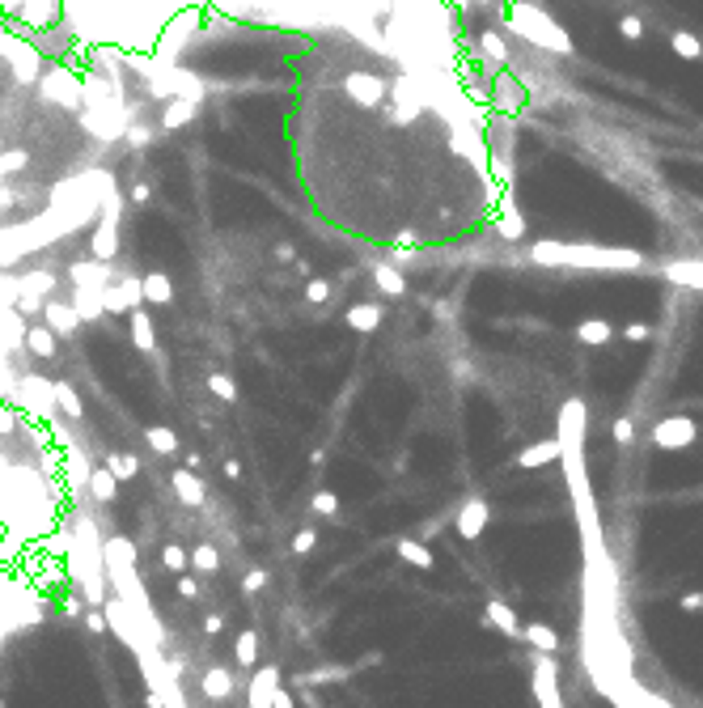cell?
<instances>
[{"label": "cell", "instance_id": "obj_1", "mask_svg": "<svg viewBox=\"0 0 703 708\" xmlns=\"http://www.w3.org/2000/svg\"><path fill=\"white\" fill-rule=\"evenodd\" d=\"M534 259H538V264H580V267H635V264H640V255H635V250L555 247V242H538Z\"/></svg>", "mask_w": 703, "mask_h": 708}, {"label": "cell", "instance_id": "obj_2", "mask_svg": "<svg viewBox=\"0 0 703 708\" xmlns=\"http://www.w3.org/2000/svg\"><path fill=\"white\" fill-rule=\"evenodd\" d=\"M504 22H509L517 34H525V39H534L538 47H547V51H572V39H568V30H560L551 22V14H542V9H513V14H504Z\"/></svg>", "mask_w": 703, "mask_h": 708}, {"label": "cell", "instance_id": "obj_3", "mask_svg": "<svg viewBox=\"0 0 703 708\" xmlns=\"http://www.w3.org/2000/svg\"><path fill=\"white\" fill-rule=\"evenodd\" d=\"M652 442L661 450H687V445L699 442V424L690 416H665L652 424Z\"/></svg>", "mask_w": 703, "mask_h": 708}, {"label": "cell", "instance_id": "obj_4", "mask_svg": "<svg viewBox=\"0 0 703 708\" xmlns=\"http://www.w3.org/2000/svg\"><path fill=\"white\" fill-rule=\"evenodd\" d=\"M487 522H492V505H487V500H483V497L467 500V505L458 509V535H462V539H467V543H475V539H479L483 530H487Z\"/></svg>", "mask_w": 703, "mask_h": 708}, {"label": "cell", "instance_id": "obj_5", "mask_svg": "<svg viewBox=\"0 0 703 708\" xmlns=\"http://www.w3.org/2000/svg\"><path fill=\"white\" fill-rule=\"evenodd\" d=\"M344 89L356 98L360 107H382V98H386V81H377L369 72H352L344 81Z\"/></svg>", "mask_w": 703, "mask_h": 708}, {"label": "cell", "instance_id": "obj_6", "mask_svg": "<svg viewBox=\"0 0 703 708\" xmlns=\"http://www.w3.org/2000/svg\"><path fill=\"white\" fill-rule=\"evenodd\" d=\"M534 692H538V704H547V708L560 704V695H555V662L547 653L534 657Z\"/></svg>", "mask_w": 703, "mask_h": 708}, {"label": "cell", "instance_id": "obj_7", "mask_svg": "<svg viewBox=\"0 0 703 708\" xmlns=\"http://www.w3.org/2000/svg\"><path fill=\"white\" fill-rule=\"evenodd\" d=\"M560 454H564V445H560V437H551V442L525 445L522 454H517V462H522L525 471H534V467H547V462H555Z\"/></svg>", "mask_w": 703, "mask_h": 708}, {"label": "cell", "instance_id": "obj_8", "mask_svg": "<svg viewBox=\"0 0 703 708\" xmlns=\"http://www.w3.org/2000/svg\"><path fill=\"white\" fill-rule=\"evenodd\" d=\"M382 319H386V314H382V306H373V302H365V306H352L344 314V322L352 327V331H360V335L377 331V327H382Z\"/></svg>", "mask_w": 703, "mask_h": 708}, {"label": "cell", "instance_id": "obj_9", "mask_svg": "<svg viewBox=\"0 0 703 708\" xmlns=\"http://www.w3.org/2000/svg\"><path fill=\"white\" fill-rule=\"evenodd\" d=\"M487 624L496 628V632H504V637H522V620H517L513 607H509V602H500V598L487 602Z\"/></svg>", "mask_w": 703, "mask_h": 708}, {"label": "cell", "instance_id": "obj_10", "mask_svg": "<svg viewBox=\"0 0 703 708\" xmlns=\"http://www.w3.org/2000/svg\"><path fill=\"white\" fill-rule=\"evenodd\" d=\"M577 340L589 348H602L615 340V327H610L606 319H585V322H577Z\"/></svg>", "mask_w": 703, "mask_h": 708}, {"label": "cell", "instance_id": "obj_11", "mask_svg": "<svg viewBox=\"0 0 703 708\" xmlns=\"http://www.w3.org/2000/svg\"><path fill=\"white\" fill-rule=\"evenodd\" d=\"M479 56L487 60V69L509 64V47H504V39H500L496 30H483V34H479Z\"/></svg>", "mask_w": 703, "mask_h": 708}, {"label": "cell", "instance_id": "obj_12", "mask_svg": "<svg viewBox=\"0 0 703 708\" xmlns=\"http://www.w3.org/2000/svg\"><path fill=\"white\" fill-rule=\"evenodd\" d=\"M373 280H377V289L386 293V297H402L407 293V276L394 264H377L373 267Z\"/></svg>", "mask_w": 703, "mask_h": 708}, {"label": "cell", "instance_id": "obj_13", "mask_svg": "<svg viewBox=\"0 0 703 708\" xmlns=\"http://www.w3.org/2000/svg\"><path fill=\"white\" fill-rule=\"evenodd\" d=\"M394 552H399L412 569H432V564H437V555L428 552L420 539H399V543H394Z\"/></svg>", "mask_w": 703, "mask_h": 708}, {"label": "cell", "instance_id": "obj_14", "mask_svg": "<svg viewBox=\"0 0 703 708\" xmlns=\"http://www.w3.org/2000/svg\"><path fill=\"white\" fill-rule=\"evenodd\" d=\"M496 234H500V238H509V242L525 238V221L517 217V209H513V204H504V209L496 212Z\"/></svg>", "mask_w": 703, "mask_h": 708}, {"label": "cell", "instance_id": "obj_15", "mask_svg": "<svg viewBox=\"0 0 703 708\" xmlns=\"http://www.w3.org/2000/svg\"><path fill=\"white\" fill-rule=\"evenodd\" d=\"M522 637L530 640L534 649H542V653H555V649H560V637H555V632H551L547 624H525V628H522Z\"/></svg>", "mask_w": 703, "mask_h": 708}, {"label": "cell", "instance_id": "obj_16", "mask_svg": "<svg viewBox=\"0 0 703 708\" xmlns=\"http://www.w3.org/2000/svg\"><path fill=\"white\" fill-rule=\"evenodd\" d=\"M670 47H674L678 60H699L703 56V42L695 39V34H687V30H678L674 39H670Z\"/></svg>", "mask_w": 703, "mask_h": 708}, {"label": "cell", "instance_id": "obj_17", "mask_svg": "<svg viewBox=\"0 0 703 708\" xmlns=\"http://www.w3.org/2000/svg\"><path fill=\"white\" fill-rule=\"evenodd\" d=\"M314 514H322V517L339 514V492H335V488H318L314 492Z\"/></svg>", "mask_w": 703, "mask_h": 708}, {"label": "cell", "instance_id": "obj_18", "mask_svg": "<svg viewBox=\"0 0 703 708\" xmlns=\"http://www.w3.org/2000/svg\"><path fill=\"white\" fill-rule=\"evenodd\" d=\"M619 34H623L627 42H640V39H644V22H640L635 14H623V17H619Z\"/></svg>", "mask_w": 703, "mask_h": 708}, {"label": "cell", "instance_id": "obj_19", "mask_svg": "<svg viewBox=\"0 0 703 708\" xmlns=\"http://www.w3.org/2000/svg\"><path fill=\"white\" fill-rule=\"evenodd\" d=\"M331 293H335V284L331 280H310V284H305V297H310V302H331Z\"/></svg>", "mask_w": 703, "mask_h": 708}, {"label": "cell", "instance_id": "obj_20", "mask_svg": "<svg viewBox=\"0 0 703 708\" xmlns=\"http://www.w3.org/2000/svg\"><path fill=\"white\" fill-rule=\"evenodd\" d=\"M610 437H615V442L619 445H635V424L627 416L623 420H615V429H610Z\"/></svg>", "mask_w": 703, "mask_h": 708}, {"label": "cell", "instance_id": "obj_21", "mask_svg": "<svg viewBox=\"0 0 703 708\" xmlns=\"http://www.w3.org/2000/svg\"><path fill=\"white\" fill-rule=\"evenodd\" d=\"M314 543H318V530H314V526H305L301 535L292 539V552H297V555H310V552H314Z\"/></svg>", "mask_w": 703, "mask_h": 708}, {"label": "cell", "instance_id": "obj_22", "mask_svg": "<svg viewBox=\"0 0 703 708\" xmlns=\"http://www.w3.org/2000/svg\"><path fill=\"white\" fill-rule=\"evenodd\" d=\"M648 335H652L648 322H627V327H623V340H627V344H644Z\"/></svg>", "mask_w": 703, "mask_h": 708}, {"label": "cell", "instance_id": "obj_23", "mask_svg": "<svg viewBox=\"0 0 703 708\" xmlns=\"http://www.w3.org/2000/svg\"><path fill=\"white\" fill-rule=\"evenodd\" d=\"M254 653H259V640H254V632H246V637L237 640V657H242V662H254Z\"/></svg>", "mask_w": 703, "mask_h": 708}, {"label": "cell", "instance_id": "obj_24", "mask_svg": "<svg viewBox=\"0 0 703 708\" xmlns=\"http://www.w3.org/2000/svg\"><path fill=\"white\" fill-rule=\"evenodd\" d=\"M179 488H182V497H187V500H199V497H204V492H199V484H195L191 475H179Z\"/></svg>", "mask_w": 703, "mask_h": 708}, {"label": "cell", "instance_id": "obj_25", "mask_svg": "<svg viewBox=\"0 0 703 708\" xmlns=\"http://www.w3.org/2000/svg\"><path fill=\"white\" fill-rule=\"evenodd\" d=\"M276 259H280V264H297V250H292V242H280V247H276Z\"/></svg>", "mask_w": 703, "mask_h": 708}, {"label": "cell", "instance_id": "obj_26", "mask_svg": "<svg viewBox=\"0 0 703 708\" xmlns=\"http://www.w3.org/2000/svg\"><path fill=\"white\" fill-rule=\"evenodd\" d=\"M682 611H703V594H682Z\"/></svg>", "mask_w": 703, "mask_h": 708}, {"label": "cell", "instance_id": "obj_27", "mask_svg": "<svg viewBox=\"0 0 703 708\" xmlns=\"http://www.w3.org/2000/svg\"><path fill=\"white\" fill-rule=\"evenodd\" d=\"M212 390L225 395V399H234V382H229V377H212Z\"/></svg>", "mask_w": 703, "mask_h": 708}, {"label": "cell", "instance_id": "obj_28", "mask_svg": "<svg viewBox=\"0 0 703 708\" xmlns=\"http://www.w3.org/2000/svg\"><path fill=\"white\" fill-rule=\"evenodd\" d=\"M263 585H267V573H250V577H246V590H250V594H259Z\"/></svg>", "mask_w": 703, "mask_h": 708}, {"label": "cell", "instance_id": "obj_29", "mask_svg": "<svg viewBox=\"0 0 703 708\" xmlns=\"http://www.w3.org/2000/svg\"><path fill=\"white\" fill-rule=\"evenodd\" d=\"M195 564H199V569H212V564H217V555H212V552H208V547H204V552L195 555Z\"/></svg>", "mask_w": 703, "mask_h": 708}]
</instances>
